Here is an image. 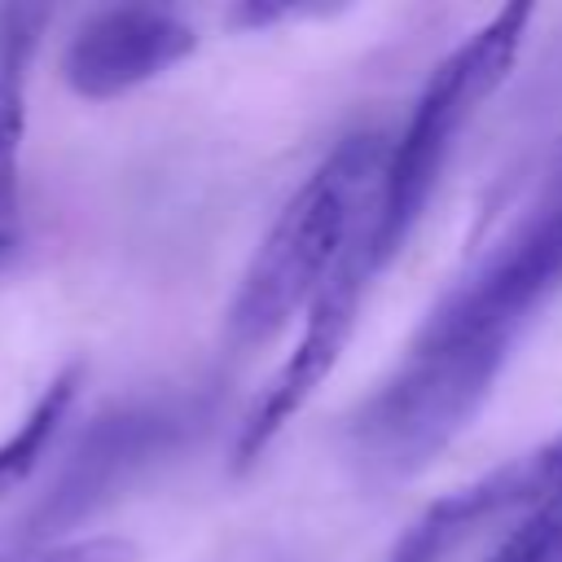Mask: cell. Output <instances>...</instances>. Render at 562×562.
I'll use <instances>...</instances> for the list:
<instances>
[{
  "label": "cell",
  "mask_w": 562,
  "mask_h": 562,
  "mask_svg": "<svg viewBox=\"0 0 562 562\" xmlns=\"http://www.w3.org/2000/svg\"><path fill=\"white\" fill-rule=\"evenodd\" d=\"M382 167L386 136L351 132L290 193L228 299L224 329L233 347H259L281 334L299 312H307L316 290L347 255L351 237L378 211Z\"/></svg>",
  "instance_id": "1"
},
{
  "label": "cell",
  "mask_w": 562,
  "mask_h": 562,
  "mask_svg": "<svg viewBox=\"0 0 562 562\" xmlns=\"http://www.w3.org/2000/svg\"><path fill=\"white\" fill-rule=\"evenodd\" d=\"M527 26H531V4H505L483 26H474L448 57H439L435 70L426 75L400 140L386 145V167L373 211L378 263H386L408 241L413 224L426 215L461 127L509 79Z\"/></svg>",
  "instance_id": "2"
},
{
  "label": "cell",
  "mask_w": 562,
  "mask_h": 562,
  "mask_svg": "<svg viewBox=\"0 0 562 562\" xmlns=\"http://www.w3.org/2000/svg\"><path fill=\"white\" fill-rule=\"evenodd\" d=\"M509 351L413 334L404 360L347 417V448L373 479L426 470L487 404Z\"/></svg>",
  "instance_id": "3"
},
{
  "label": "cell",
  "mask_w": 562,
  "mask_h": 562,
  "mask_svg": "<svg viewBox=\"0 0 562 562\" xmlns=\"http://www.w3.org/2000/svg\"><path fill=\"white\" fill-rule=\"evenodd\" d=\"M378 268L382 263L373 255V215H369V224L351 237V246L338 259V268L329 272V281L307 303V321H303V334H299L294 351L281 360V369L268 378V386L255 395L246 422L237 426V439H233V470L237 474L246 465H255V457L312 400V391H321V382L329 378V369L338 364V356H342V347L356 329L360 303H364Z\"/></svg>",
  "instance_id": "4"
},
{
  "label": "cell",
  "mask_w": 562,
  "mask_h": 562,
  "mask_svg": "<svg viewBox=\"0 0 562 562\" xmlns=\"http://www.w3.org/2000/svg\"><path fill=\"white\" fill-rule=\"evenodd\" d=\"M189 408L171 400L127 404L92 422V430L79 439L75 457L66 461L61 479L48 487L44 505L31 518V540H44L61 527H75L83 514H92L101 501H110L136 470H145L154 457L180 443L189 430Z\"/></svg>",
  "instance_id": "5"
},
{
  "label": "cell",
  "mask_w": 562,
  "mask_h": 562,
  "mask_svg": "<svg viewBox=\"0 0 562 562\" xmlns=\"http://www.w3.org/2000/svg\"><path fill=\"white\" fill-rule=\"evenodd\" d=\"M198 48V31L158 4L97 9L75 26L61 53V79L83 101H114Z\"/></svg>",
  "instance_id": "6"
},
{
  "label": "cell",
  "mask_w": 562,
  "mask_h": 562,
  "mask_svg": "<svg viewBox=\"0 0 562 562\" xmlns=\"http://www.w3.org/2000/svg\"><path fill=\"white\" fill-rule=\"evenodd\" d=\"M558 487H562V430L540 439L536 448L501 461L496 470L479 474L474 483H465L448 496H435L413 518V531L443 558L448 544L461 540L470 527H479L496 514H509V509H531L536 501H544Z\"/></svg>",
  "instance_id": "7"
},
{
  "label": "cell",
  "mask_w": 562,
  "mask_h": 562,
  "mask_svg": "<svg viewBox=\"0 0 562 562\" xmlns=\"http://www.w3.org/2000/svg\"><path fill=\"white\" fill-rule=\"evenodd\" d=\"M48 13L26 4L0 9V220L18 206V162L26 136V83Z\"/></svg>",
  "instance_id": "8"
},
{
  "label": "cell",
  "mask_w": 562,
  "mask_h": 562,
  "mask_svg": "<svg viewBox=\"0 0 562 562\" xmlns=\"http://www.w3.org/2000/svg\"><path fill=\"white\" fill-rule=\"evenodd\" d=\"M79 382H83V364H66V369L40 391V400L26 408V417L0 439V501H4L18 483H26V474L40 465V457L48 452L57 426L66 422V413H70V404H75V395H79Z\"/></svg>",
  "instance_id": "9"
},
{
  "label": "cell",
  "mask_w": 562,
  "mask_h": 562,
  "mask_svg": "<svg viewBox=\"0 0 562 562\" xmlns=\"http://www.w3.org/2000/svg\"><path fill=\"white\" fill-rule=\"evenodd\" d=\"M487 562H562V487L536 501Z\"/></svg>",
  "instance_id": "10"
},
{
  "label": "cell",
  "mask_w": 562,
  "mask_h": 562,
  "mask_svg": "<svg viewBox=\"0 0 562 562\" xmlns=\"http://www.w3.org/2000/svg\"><path fill=\"white\" fill-rule=\"evenodd\" d=\"M26 562H132V544L119 536H83V540L48 544Z\"/></svg>",
  "instance_id": "11"
},
{
  "label": "cell",
  "mask_w": 562,
  "mask_h": 562,
  "mask_svg": "<svg viewBox=\"0 0 562 562\" xmlns=\"http://www.w3.org/2000/svg\"><path fill=\"white\" fill-rule=\"evenodd\" d=\"M325 9L321 4H277V0H241L228 9V22L233 26H272V22H285V18H321Z\"/></svg>",
  "instance_id": "12"
},
{
  "label": "cell",
  "mask_w": 562,
  "mask_h": 562,
  "mask_svg": "<svg viewBox=\"0 0 562 562\" xmlns=\"http://www.w3.org/2000/svg\"><path fill=\"white\" fill-rule=\"evenodd\" d=\"M4 246H9V233H4V228H0V250H4Z\"/></svg>",
  "instance_id": "13"
}]
</instances>
